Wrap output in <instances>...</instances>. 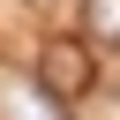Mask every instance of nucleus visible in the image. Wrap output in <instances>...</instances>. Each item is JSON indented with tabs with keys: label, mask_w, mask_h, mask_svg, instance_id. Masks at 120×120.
Masks as SVG:
<instances>
[{
	"label": "nucleus",
	"mask_w": 120,
	"mask_h": 120,
	"mask_svg": "<svg viewBox=\"0 0 120 120\" xmlns=\"http://www.w3.org/2000/svg\"><path fill=\"white\" fill-rule=\"evenodd\" d=\"M82 22H90L105 45H120V0H90V15H82Z\"/></svg>",
	"instance_id": "nucleus-1"
},
{
	"label": "nucleus",
	"mask_w": 120,
	"mask_h": 120,
	"mask_svg": "<svg viewBox=\"0 0 120 120\" xmlns=\"http://www.w3.org/2000/svg\"><path fill=\"white\" fill-rule=\"evenodd\" d=\"M15 120H45V105H38L30 90H15Z\"/></svg>",
	"instance_id": "nucleus-2"
}]
</instances>
